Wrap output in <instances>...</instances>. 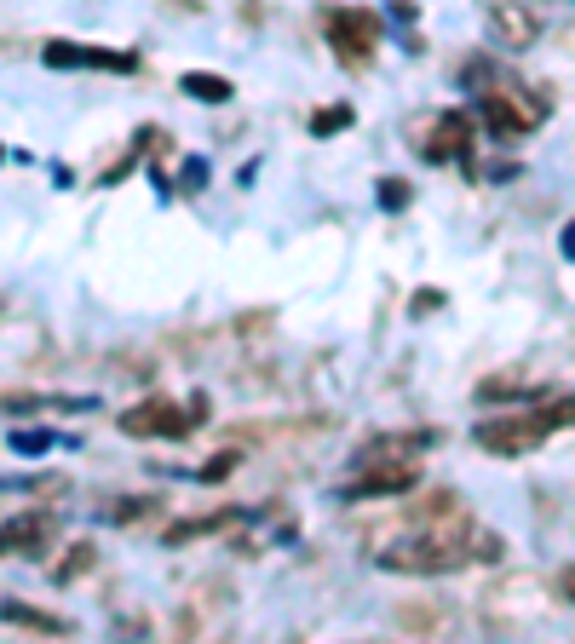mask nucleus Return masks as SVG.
<instances>
[{"label":"nucleus","instance_id":"obj_1","mask_svg":"<svg viewBox=\"0 0 575 644\" xmlns=\"http://www.w3.org/2000/svg\"><path fill=\"white\" fill-rule=\"evenodd\" d=\"M570 426V397H558L552 409H535V414H506V420H483L472 443H478L483 455H501V460H518L529 449H541L552 432H564Z\"/></svg>","mask_w":575,"mask_h":644},{"label":"nucleus","instance_id":"obj_2","mask_svg":"<svg viewBox=\"0 0 575 644\" xmlns=\"http://www.w3.org/2000/svg\"><path fill=\"white\" fill-rule=\"evenodd\" d=\"M547 98H529L524 81H495V87H483L478 98V121H483V133L489 138H529L541 121H547Z\"/></svg>","mask_w":575,"mask_h":644},{"label":"nucleus","instance_id":"obj_3","mask_svg":"<svg viewBox=\"0 0 575 644\" xmlns=\"http://www.w3.org/2000/svg\"><path fill=\"white\" fill-rule=\"evenodd\" d=\"M196 426H207V397H196L190 409L167 403V397H144L138 409H121V432L127 437H190Z\"/></svg>","mask_w":575,"mask_h":644},{"label":"nucleus","instance_id":"obj_4","mask_svg":"<svg viewBox=\"0 0 575 644\" xmlns=\"http://www.w3.org/2000/svg\"><path fill=\"white\" fill-rule=\"evenodd\" d=\"M322 29H328V41H334V52H340L345 64L374 58V46L386 35V23L374 18L368 6H334V12H322Z\"/></svg>","mask_w":575,"mask_h":644},{"label":"nucleus","instance_id":"obj_5","mask_svg":"<svg viewBox=\"0 0 575 644\" xmlns=\"http://www.w3.org/2000/svg\"><path fill=\"white\" fill-rule=\"evenodd\" d=\"M414 483H420L414 460H368V472L345 483L340 501H391V495H414Z\"/></svg>","mask_w":575,"mask_h":644},{"label":"nucleus","instance_id":"obj_6","mask_svg":"<svg viewBox=\"0 0 575 644\" xmlns=\"http://www.w3.org/2000/svg\"><path fill=\"white\" fill-rule=\"evenodd\" d=\"M420 161H432V167H443V161H472V115L466 110H443L432 121V133L420 138Z\"/></svg>","mask_w":575,"mask_h":644},{"label":"nucleus","instance_id":"obj_7","mask_svg":"<svg viewBox=\"0 0 575 644\" xmlns=\"http://www.w3.org/2000/svg\"><path fill=\"white\" fill-rule=\"evenodd\" d=\"M41 58H46V69H115V75H133L138 69L133 52H104V46H81V41H46Z\"/></svg>","mask_w":575,"mask_h":644},{"label":"nucleus","instance_id":"obj_8","mask_svg":"<svg viewBox=\"0 0 575 644\" xmlns=\"http://www.w3.org/2000/svg\"><path fill=\"white\" fill-rule=\"evenodd\" d=\"M58 535V518L52 512H18L0 524V558H29V552H46V541Z\"/></svg>","mask_w":575,"mask_h":644},{"label":"nucleus","instance_id":"obj_9","mask_svg":"<svg viewBox=\"0 0 575 644\" xmlns=\"http://www.w3.org/2000/svg\"><path fill=\"white\" fill-rule=\"evenodd\" d=\"M483 18H489V35H495L501 46H535V41H541L535 12L518 6V0H489V6H483Z\"/></svg>","mask_w":575,"mask_h":644},{"label":"nucleus","instance_id":"obj_10","mask_svg":"<svg viewBox=\"0 0 575 644\" xmlns=\"http://www.w3.org/2000/svg\"><path fill=\"white\" fill-rule=\"evenodd\" d=\"M437 432H386V437H368L363 443V460H409L420 449H432Z\"/></svg>","mask_w":575,"mask_h":644},{"label":"nucleus","instance_id":"obj_11","mask_svg":"<svg viewBox=\"0 0 575 644\" xmlns=\"http://www.w3.org/2000/svg\"><path fill=\"white\" fill-rule=\"evenodd\" d=\"M179 87H184V98H196V104H230V98H236L230 75H213V69H184Z\"/></svg>","mask_w":575,"mask_h":644},{"label":"nucleus","instance_id":"obj_12","mask_svg":"<svg viewBox=\"0 0 575 644\" xmlns=\"http://www.w3.org/2000/svg\"><path fill=\"white\" fill-rule=\"evenodd\" d=\"M230 524H242V512H236V506H225V512H207V518H184V524H173L167 535H161V547H184V541L213 535V529H230Z\"/></svg>","mask_w":575,"mask_h":644},{"label":"nucleus","instance_id":"obj_13","mask_svg":"<svg viewBox=\"0 0 575 644\" xmlns=\"http://www.w3.org/2000/svg\"><path fill=\"white\" fill-rule=\"evenodd\" d=\"M0 621H12V627H29V633H75V621L69 616H46V610H29V604H0Z\"/></svg>","mask_w":575,"mask_h":644},{"label":"nucleus","instance_id":"obj_14","mask_svg":"<svg viewBox=\"0 0 575 644\" xmlns=\"http://www.w3.org/2000/svg\"><path fill=\"white\" fill-rule=\"evenodd\" d=\"M92 564H98V552H92V541H75V547H69L64 558L52 564V581L64 587V581H75V575H81V570H92Z\"/></svg>","mask_w":575,"mask_h":644},{"label":"nucleus","instance_id":"obj_15","mask_svg":"<svg viewBox=\"0 0 575 644\" xmlns=\"http://www.w3.org/2000/svg\"><path fill=\"white\" fill-rule=\"evenodd\" d=\"M52 443H58V432H46V426H29V432L6 437V449H12V455H46Z\"/></svg>","mask_w":575,"mask_h":644},{"label":"nucleus","instance_id":"obj_16","mask_svg":"<svg viewBox=\"0 0 575 644\" xmlns=\"http://www.w3.org/2000/svg\"><path fill=\"white\" fill-rule=\"evenodd\" d=\"M351 121H357V115H351V104H328V110L311 115V133L328 138V133H340V127H351Z\"/></svg>","mask_w":575,"mask_h":644},{"label":"nucleus","instance_id":"obj_17","mask_svg":"<svg viewBox=\"0 0 575 644\" xmlns=\"http://www.w3.org/2000/svg\"><path fill=\"white\" fill-rule=\"evenodd\" d=\"M236 466H242V455H236V449H219V455L207 460V466H196L190 478H196V483H219V478H230Z\"/></svg>","mask_w":575,"mask_h":644},{"label":"nucleus","instance_id":"obj_18","mask_svg":"<svg viewBox=\"0 0 575 644\" xmlns=\"http://www.w3.org/2000/svg\"><path fill=\"white\" fill-rule=\"evenodd\" d=\"M374 196H380V207H386V213H403V207L414 202V184L409 179H380V190H374Z\"/></svg>","mask_w":575,"mask_h":644},{"label":"nucleus","instance_id":"obj_19","mask_svg":"<svg viewBox=\"0 0 575 644\" xmlns=\"http://www.w3.org/2000/svg\"><path fill=\"white\" fill-rule=\"evenodd\" d=\"M156 512V501H115V506H104L98 518H110V524H144Z\"/></svg>","mask_w":575,"mask_h":644},{"label":"nucleus","instance_id":"obj_20","mask_svg":"<svg viewBox=\"0 0 575 644\" xmlns=\"http://www.w3.org/2000/svg\"><path fill=\"white\" fill-rule=\"evenodd\" d=\"M179 184H184V190H207V156H184Z\"/></svg>","mask_w":575,"mask_h":644},{"label":"nucleus","instance_id":"obj_21","mask_svg":"<svg viewBox=\"0 0 575 644\" xmlns=\"http://www.w3.org/2000/svg\"><path fill=\"white\" fill-rule=\"evenodd\" d=\"M0 161H6V150H0Z\"/></svg>","mask_w":575,"mask_h":644}]
</instances>
